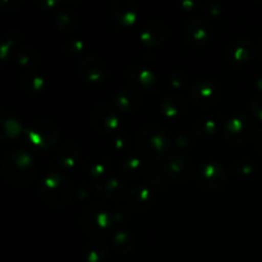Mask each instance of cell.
<instances>
[{
    "instance_id": "cell-29",
    "label": "cell",
    "mask_w": 262,
    "mask_h": 262,
    "mask_svg": "<svg viewBox=\"0 0 262 262\" xmlns=\"http://www.w3.org/2000/svg\"><path fill=\"white\" fill-rule=\"evenodd\" d=\"M113 245L120 253H129L135 247V237L128 230L120 229L113 234Z\"/></svg>"
},
{
    "instance_id": "cell-2",
    "label": "cell",
    "mask_w": 262,
    "mask_h": 262,
    "mask_svg": "<svg viewBox=\"0 0 262 262\" xmlns=\"http://www.w3.org/2000/svg\"><path fill=\"white\" fill-rule=\"evenodd\" d=\"M119 220V214L101 204L89 205L83 209L81 216L82 229L87 235L102 238L112 232L115 223Z\"/></svg>"
},
{
    "instance_id": "cell-19",
    "label": "cell",
    "mask_w": 262,
    "mask_h": 262,
    "mask_svg": "<svg viewBox=\"0 0 262 262\" xmlns=\"http://www.w3.org/2000/svg\"><path fill=\"white\" fill-rule=\"evenodd\" d=\"M95 188L100 194L110 200L122 199L125 192V187L123 186V182L115 176H106L105 178L99 179L95 183Z\"/></svg>"
},
{
    "instance_id": "cell-13",
    "label": "cell",
    "mask_w": 262,
    "mask_h": 262,
    "mask_svg": "<svg viewBox=\"0 0 262 262\" xmlns=\"http://www.w3.org/2000/svg\"><path fill=\"white\" fill-rule=\"evenodd\" d=\"M256 48L252 41L247 38H238L229 45L225 58L230 64H245L255 58Z\"/></svg>"
},
{
    "instance_id": "cell-39",
    "label": "cell",
    "mask_w": 262,
    "mask_h": 262,
    "mask_svg": "<svg viewBox=\"0 0 262 262\" xmlns=\"http://www.w3.org/2000/svg\"><path fill=\"white\" fill-rule=\"evenodd\" d=\"M250 107H251V112L253 113V115L262 122V97L261 96L255 97V99L251 101Z\"/></svg>"
},
{
    "instance_id": "cell-34",
    "label": "cell",
    "mask_w": 262,
    "mask_h": 262,
    "mask_svg": "<svg viewBox=\"0 0 262 262\" xmlns=\"http://www.w3.org/2000/svg\"><path fill=\"white\" fill-rule=\"evenodd\" d=\"M186 82H187V77L183 72L174 71L169 74L168 83L169 86H170V89L182 90L184 86H186Z\"/></svg>"
},
{
    "instance_id": "cell-11",
    "label": "cell",
    "mask_w": 262,
    "mask_h": 262,
    "mask_svg": "<svg viewBox=\"0 0 262 262\" xmlns=\"http://www.w3.org/2000/svg\"><path fill=\"white\" fill-rule=\"evenodd\" d=\"M211 25L204 17H193L186 23L184 27V37L187 42L192 46L205 45L211 38Z\"/></svg>"
},
{
    "instance_id": "cell-25",
    "label": "cell",
    "mask_w": 262,
    "mask_h": 262,
    "mask_svg": "<svg viewBox=\"0 0 262 262\" xmlns=\"http://www.w3.org/2000/svg\"><path fill=\"white\" fill-rule=\"evenodd\" d=\"M54 25H55L56 30L60 32H72L76 30L77 25H78V15L73 9H69V8L59 9L54 18Z\"/></svg>"
},
{
    "instance_id": "cell-41",
    "label": "cell",
    "mask_w": 262,
    "mask_h": 262,
    "mask_svg": "<svg viewBox=\"0 0 262 262\" xmlns=\"http://www.w3.org/2000/svg\"><path fill=\"white\" fill-rule=\"evenodd\" d=\"M255 147L256 150L262 152V129L258 130L255 135Z\"/></svg>"
},
{
    "instance_id": "cell-15",
    "label": "cell",
    "mask_w": 262,
    "mask_h": 262,
    "mask_svg": "<svg viewBox=\"0 0 262 262\" xmlns=\"http://www.w3.org/2000/svg\"><path fill=\"white\" fill-rule=\"evenodd\" d=\"M130 209L136 212H145L154 202V189L148 184H138L133 187L127 197Z\"/></svg>"
},
{
    "instance_id": "cell-21",
    "label": "cell",
    "mask_w": 262,
    "mask_h": 262,
    "mask_svg": "<svg viewBox=\"0 0 262 262\" xmlns=\"http://www.w3.org/2000/svg\"><path fill=\"white\" fill-rule=\"evenodd\" d=\"M40 60V54L33 46L20 45L14 51V61L18 67H22L26 71H32L33 67H36Z\"/></svg>"
},
{
    "instance_id": "cell-45",
    "label": "cell",
    "mask_w": 262,
    "mask_h": 262,
    "mask_svg": "<svg viewBox=\"0 0 262 262\" xmlns=\"http://www.w3.org/2000/svg\"><path fill=\"white\" fill-rule=\"evenodd\" d=\"M261 45H262V38H261Z\"/></svg>"
},
{
    "instance_id": "cell-35",
    "label": "cell",
    "mask_w": 262,
    "mask_h": 262,
    "mask_svg": "<svg viewBox=\"0 0 262 262\" xmlns=\"http://www.w3.org/2000/svg\"><path fill=\"white\" fill-rule=\"evenodd\" d=\"M193 135L191 132H181L176 136V146L179 148H187L193 143Z\"/></svg>"
},
{
    "instance_id": "cell-7",
    "label": "cell",
    "mask_w": 262,
    "mask_h": 262,
    "mask_svg": "<svg viewBox=\"0 0 262 262\" xmlns=\"http://www.w3.org/2000/svg\"><path fill=\"white\" fill-rule=\"evenodd\" d=\"M25 136L31 146L46 150L58 142L59 129L50 120H37L26 128Z\"/></svg>"
},
{
    "instance_id": "cell-18",
    "label": "cell",
    "mask_w": 262,
    "mask_h": 262,
    "mask_svg": "<svg viewBox=\"0 0 262 262\" xmlns=\"http://www.w3.org/2000/svg\"><path fill=\"white\" fill-rule=\"evenodd\" d=\"M168 37V27L165 23L160 20H154L148 23L140 33V38L142 43L150 48H156L161 45Z\"/></svg>"
},
{
    "instance_id": "cell-3",
    "label": "cell",
    "mask_w": 262,
    "mask_h": 262,
    "mask_svg": "<svg viewBox=\"0 0 262 262\" xmlns=\"http://www.w3.org/2000/svg\"><path fill=\"white\" fill-rule=\"evenodd\" d=\"M171 140L168 132L158 125L148 124L138 133V150L148 160H160L169 155Z\"/></svg>"
},
{
    "instance_id": "cell-28",
    "label": "cell",
    "mask_w": 262,
    "mask_h": 262,
    "mask_svg": "<svg viewBox=\"0 0 262 262\" xmlns=\"http://www.w3.org/2000/svg\"><path fill=\"white\" fill-rule=\"evenodd\" d=\"M107 256V246L102 241L97 239L90 243L83 250V258L86 262H102Z\"/></svg>"
},
{
    "instance_id": "cell-23",
    "label": "cell",
    "mask_w": 262,
    "mask_h": 262,
    "mask_svg": "<svg viewBox=\"0 0 262 262\" xmlns=\"http://www.w3.org/2000/svg\"><path fill=\"white\" fill-rule=\"evenodd\" d=\"M0 120H2L3 136L7 138H15L22 133V123L18 115L13 113L10 109H3L0 113Z\"/></svg>"
},
{
    "instance_id": "cell-40",
    "label": "cell",
    "mask_w": 262,
    "mask_h": 262,
    "mask_svg": "<svg viewBox=\"0 0 262 262\" xmlns=\"http://www.w3.org/2000/svg\"><path fill=\"white\" fill-rule=\"evenodd\" d=\"M22 5V3L19 0H2L0 2V7L5 10V12H15L18 10V8Z\"/></svg>"
},
{
    "instance_id": "cell-42",
    "label": "cell",
    "mask_w": 262,
    "mask_h": 262,
    "mask_svg": "<svg viewBox=\"0 0 262 262\" xmlns=\"http://www.w3.org/2000/svg\"><path fill=\"white\" fill-rule=\"evenodd\" d=\"M181 7L183 8L184 10H192L196 7V2H193V0H183V2L181 3Z\"/></svg>"
},
{
    "instance_id": "cell-27",
    "label": "cell",
    "mask_w": 262,
    "mask_h": 262,
    "mask_svg": "<svg viewBox=\"0 0 262 262\" xmlns=\"http://www.w3.org/2000/svg\"><path fill=\"white\" fill-rule=\"evenodd\" d=\"M123 177L128 179H136L143 173V159L140 155H130L124 159L122 164Z\"/></svg>"
},
{
    "instance_id": "cell-4",
    "label": "cell",
    "mask_w": 262,
    "mask_h": 262,
    "mask_svg": "<svg viewBox=\"0 0 262 262\" xmlns=\"http://www.w3.org/2000/svg\"><path fill=\"white\" fill-rule=\"evenodd\" d=\"M41 197L53 206H66L72 200V186L66 176L53 171L41 179L38 186Z\"/></svg>"
},
{
    "instance_id": "cell-1",
    "label": "cell",
    "mask_w": 262,
    "mask_h": 262,
    "mask_svg": "<svg viewBox=\"0 0 262 262\" xmlns=\"http://www.w3.org/2000/svg\"><path fill=\"white\" fill-rule=\"evenodd\" d=\"M3 177L14 187H26L35 179L36 161L25 150H12L5 154L2 164Z\"/></svg>"
},
{
    "instance_id": "cell-44",
    "label": "cell",
    "mask_w": 262,
    "mask_h": 262,
    "mask_svg": "<svg viewBox=\"0 0 262 262\" xmlns=\"http://www.w3.org/2000/svg\"><path fill=\"white\" fill-rule=\"evenodd\" d=\"M255 86L257 87V89L260 90V91H262V73H260L257 77H256Z\"/></svg>"
},
{
    "instance_id": "cell-14",
    "label": "cell",
    "mask_w": 262,
    "mask_h": 262,
    "mask_svg": "<svg viewBox=\"0 0 262 262\" xmlns=\"http://www.w3.org/2000/svg\"><path fill=\"white\" fill-rule=\"evenodd\" d=\"M113 18L122 26L135 25L138 18L137 3L133 0H114L110 5Z\"/></svg>"
},
{
    "instance_id": "cell-36",
    "label": "cell",
    "mask_w": 262,
    "mask_h": 262,
    "mask_svg": "<svg viewBox=\"0 0 262 262\" xmlns=\"http://www.w3.org/2000/svg\"><path fill=\"white\" fill-rule=\"evenodd\" d=\"M205 12L210 15V17H217L222 14V5L217 0H207L204 4Z\"/></svg>"
},
{
    "instance_id": "cell-30",
    "label": "cell",
    "mask_w": 262,
    "mask_h": 262,
    "mask_svg": "<svg viewBox=\"0 0 262 262\" xmlns=\"http://www.w3.org/2000/svg\"><path fill=\"white\" fill-rule=\"evenodd\" d=\"M194 130L201 137H210L216 130V120L211 118H201L196 122Z\"/></svg>"
},
{
    "instance_id": "cell-5",
    "label": "cell",
    "mask_w": 262,
    "mask_h": 262,
    "mask_svg": "<svg viewBox=\"0 0 262 262\" xmlns=\"http://www.w3.org/2000/svg\"><path fill=\"white\" fill-rule=\"evenodd\" d=\"M197 181L200 186L206 191H220L227 186L229 181V171L222 161L209 159L204 160L199 165Z\"/></svg>"
},
{
    "instance_id": "cell-12",
    "label": "cell",
    "mask_w": 262,
    "mask_h": 262,
    "mask_svg": "<svg viewBox=\"0 0 262 262\" xmlns=\"http://www.w3.org/2000/svg\"><path fill=\"white\" fill-rule=\"evenodd\" d=\"M79 73L82 78L89 83H101L107 74L106 64L104 59L95 55L84 56L79 63Z\"/></svg>"
},
{
    "instance_id": "cell-31",
    "label": "cell",
    "mask_w": 262,
    "mask_h": 262,
    "mask_svg": "<svg viewBox=\"0 0 262 262\" xmlns=\"http://www.w3.org/2000/svg\"><path fill=\"white\" fill-rule=\"evenodd\" d=\"M84 48H86V42L79 37L68 38L63 43L64 51L69 54V55H78V54H81L84 50Z\"/></svg>"
},
{
    "instance_id": "cell-32",
    "label": "cell",
    "mask_w": 262,
    "mask_h": 262,
    "mask_svg": "<svg viewBox=\"0 0 262 262\" xmlns=\"http://www.w3.org/2000/svg\"><path fill=\"white\" fill-rule=\"evenodd\" d=\"M233 170L237 176L239 177H247L251 176L255 170V163L251 159H241L233 166Z\"/></svg>"
},
{
    "instance_id": "cell-43",
    "label": "cell",
    "mask_w": 262,
    "mask_h": 262,
    "mask_svg": "<svg viewBox=\"0 0 262 262\" xmlns=\"http://www.w3.org/2000/svg\"><path fill=\"white\" fill-rule=\"evenodd\" d=\"M76 194H77V197H78V199H86L87 194H89V192L84 189V186H82V187H78Z\"/></svg>"
},
{
    "instance_id": "cell-16",
    "label": "cell",
    "mask_w": 262,
    "mask_h": 262,
    "mask_svg": "<svg viewBox=\"0 0 262 262\" xmlns=\"http://www.w3.org/2000/svg\"><path fill=\"white\" fill-rule=\"evenodd\" d=\"M127 79L138 90H147L152 87L156 82V74L151 68L141 64H136L128 68Z\"/></svg>"
},
{
    "instance_id": "cell-33",
    "label": "cell",
    "mask_w": 262,
    "mask_h": 262,
    "mask_svg": "<svg viewBox=\"0 0 262 262\" xmlns=\"http://www.w3.org/2000/svg\"><path fill=\"white\" fill-rule=\"evenodd\" d=\"M107 163L105 160H96V161H92L89 166V171L92 177L95 178H99L102 179L106 177L107 173Z\"/></svg>"
},
{
    "instance_id": "cell-6",
    "label": "cell",
    "mask_w": 262,
    "mask_h": 262,
    "mask_svg": "<svg viewBox=\"0 0 262 262\" xmlns=\"http://www.w3.org/2000/svg\"><path fill=\"white\" fill-rule=\"evenodd\" d=\"M255 133V120L245 113L234 114L228 118L223 125V135L232 145H242L247 142Z\"/></svg>"
},
{
    "instance_id": "cell-17",
    "label": "cell",
    "mask_w": 262,
    "mask_h": 262,
    "mask_svg": "<svg viewBox=\"0 0 262 262\" xmlns=\"http://www.w3.org/2000/svg\"><path fill=\"white\" fill-rule=\"evenodd\" d=\"M141 97L137 92L129 89L117 90L113 95V105L123 113H135L140 109Z\"/></svg>"
},
{
    "instance_id": "cell-8",
    "label": "cell",
    "mask_w": 262,
    "mask_h": 262,
    "mask_svg": "<svg viewBox=\"0 0 262 262\" xmlns=\"http://www.w3.org/2000/svg\"><path fill=\"white\" fill-rule=\"evenodd\" d=\"M92 125L104 135L117 133L120 128V115L110 105L100 104L91 113Z\"/></svg>"
},
{
    "instance_id": "cell-20",
    "label": "cell",
    "mask_w": 262,
    "mask_h": 262,
    "mask_svg": "<svg viewBox=\"0 0 262 262\" xmlns=\"http://www.w3.org/2000/svg\"><path fill=\"white\" fill-rule=\"evenodd\" d=\"M187 107H188L187 101L184 100V97L179 96V95H169L160 104L161 113L164 117L169 118V119H176V118L186 114Z\"/></svg>"
},
{
    "instance_id": "cell-24",
    "label": "cell",
    "mask_w": 262,
    "mask_h": 262,
    "mask_svg": "<svg viewBox=\"0 0 262 262\" xmlns=\"http://www.w3.org/2000/svg\"><path fill=\"white\" fill-rule=\"evenodd\" d=\"M81 160V152L76 143L67 142L60 147L58 152V163L64 169H73Z\"/></svg>"
},
{
    "instance_id": "cell-37",
    "label": "cell",
    "mask_w": 262,
    "mask_h": 262,
    "mask_svg": "<svg viewBox=\"0 0 262 262\" xmlns=\"http://www.w3.org/2000/svg\"><path fill=\"white\" fill-rule=\"evenodd\" d=\"M61 4V0H36V5L43 10H59Z\"/></svg>"
},
{
    "instance_id": "cell-10",
    "label": "cell",
    "mask_w": 262,
    "mask_h": 262,
    "mask_svg": "<svg viewBox=\"0 0 262 262\" xmlns=\"http://www.w3.org/2000/svg\"><path fill=\"white\" fill-rule=\"evenodd\" d=\"M220 96H222V89H220L219 83L211 81V79L199 81L192 86L191 99L199 106H212L219 101Z\"/></svg>"
},
{
    "instance_id": "cell-9",
    "label": "cell",
    "mask_w": 262,
    "mask_h": 262,
    "mask_svg": "<svg viewBox=\"0 0 262 262\" xmlns=\"http://www.w3.org/2000/svg\"><path fill=\"white\" fill-rule=\"evenodd\" d=\"M163 169L165 171L166 177L182 183V182L188 181L192 174H193V163L189 159V156H187L183 152L169 154L166 156Z\"/></svg>"
},
{
    "instance_id": "cell-22",
    "label": "cell",
    "mask_w": 262,
    "mask_h": 262,
    "mask_svg": "<svg viewBox=\"0 0 262 262\" xmlns=\"http://www.w3.org/2000/svg\"><path fill=\"white\" fill-rule=\"evenodd\" d=\"M19 83L27 94H41L46 87V79L40 73L33 71H23L19 77Z\"/></svg>"
},
{
    "instance_id": "cell-38",
    "label": "cell",
    "mask_w": 262,
    "mask_h": 262,
    "mask_svg": "<svg viewBox=\"0 0 262 262\" xmlns=\"http://www.w3.org/2000/svg\"><path fill=\"white\" fill-rule=\"evenodd\" d=\"M113 146L117 151H125L129 146V142H128V138L125 137L124 135H117L113 138Z\"/></svg>"
},
{
    "instance_id": "cell-26",
    "label": "cell",
    "mask_w": 262,
    "mask_h": 262,
    "mask_svg": "<svg viewBox=\"0 0 262 262\" xmlns=\"http://www.w3.org/2000/svg\"><path fill=\"white\" fill-rule=\"evenodd\" d=\"M22 37V31L19 28H12L8 32V35L0 42V60L2 64H5L8 59L10 58V53H12L13 48L18 43V41Z\"/></svg>"
}]
</instances>
